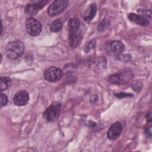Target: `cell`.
Masks as SVG:
<instances>
[{
    "label": "cell",
    "instance_id": "9",
    "mask_svg": "<svg viewBox=\"0 0 152 152\" xmlns=\"http://www.w3.org/2000/svg\"><path fill=\"white\" fill-rule=\"evenodd\" d=\"M29 100V94L28 92L25 90H21L17 92L14 97V103L18 106H25Z\"/></svg>",
    "mask_w": 152,
    "mask_h": 152
},
{
    "label": "cell",
    "instance_id": "11",
    "mask_svg": "<svg viewBox=\"0 0 152 152\" xmlns=\"http://www.w3.org/2000/svg\"><path fill=\"white\" fill-rule=\"evenodd\" d=\"M128 17L130 21L138 25L142 26H147L149 25V21L138 14H136L135 13H130L128 14Z\"/></svg>",
    "mask_w": 152,
    "mask_h": 152
},
{
    "label": "cell",
    "instance_id": "3",
    "mask_svg": "<svg viewBox=\"0 0 152 152\" xmlns=\"http://www.w3.org/2000/svg\"><path fill=\"white\" fill-rule=\"evenodd\" d=\"M26 27L27 33L32 36H38L42 31V25L37 19L30 17L27 19Z\"/></svg>",
    "mask_w": 152,
    "mask_h": 152
},
{
    "label": "cell",
    "instance_id": "15",
    "mask_svg": "<svg viewBox=\"0 0 152 152\" xmlns=\"http://www.w3.org/2000/svg\"><path fill=\"white\" fill-rule=\"evenodd\" d=\"M62 26V21L61 18L56 19L54 20L50 26V30L52 32H58L59 31Z\"/></svg>",
    "mask_w": 152,
    "mask_h": 152
},
{
    "label": "cell",
    "instance_id": "7",
    "mask_svg": "<svg viewBox=\"0 0 152 152\" xmlns=\"http://www.w3.org/2000/svg\"><path fill=\"white\" fill-rule=\"evenodd\" d=\"M132 77V74L131 72L126 71L110 75L108 78V81L113 84H124L128 82Z\"/></svg>",
    "mask_w": 152,
    "mask_h": 152
},
{
    "label": "cell",
    "instance_id": "10",
    "mask_svg": "<svg viewBox=\"0 0 152 152\" xmlns=\"http://www.w3.org/2000/svg\"><path fill=\"white\" fill-rule=\"evenodd\" d=\"M122 131V126L120 122L114 123L109 128L107 133V138L110 140L117 139Z\"/></svg>",
    "mask_w": 152,
    "mask_h": 152
},
{
    "label": "cell",
    "instance_id": "18",
    "mask_svg": "<svg viewBox=\"0 0 152 152\" xmlns=\"http://www.w3.org/2000/svg\"><path fill=\"white\" fill-rule=\"evenodd\" d=\"M8 102V98L7 96L4 93L0 94V107H2L5 106Z\"/></svg>",
    "mask_w": 152,
    "mask_h": 152
},
{
    "label": "cell",
    "instance_id": "8",
    "mask_svg": "<svg viewBox=\"0 0 152 152\" xmlns=\"http://www.w3.org/2000/svg\"><path fill=\"white\" fill-rule=\"evenodd\" d=\"M48 2V1H31L26 5L25 8V12L28 15H34L40 9L44 7Z\"/></svg>",
    "mask_w": 152,
    "mask_h": 152
},
{
    "label": "cell",
    "instance_id": "17",
    "mask_svg": "<svg viewBox=\"0 0 152 152\" xmlns=\"http://www.w3.org/2000/svg\"><path fill=\"white\" fill-rule=\"evenodd\" d=\"M94 64H96V67L101 69L104 68L106 67V60L105 58H99L96 59V62H94Z\"/></svg>",
    "mask_w": 152,
    "mask_h": 152
},
{
    "label": "cell",
    "instance_id": "5",
    "mask_svg": "<svg viewBox=\"0 0 152 152\" xmlns=\"http://www.w3.org/2000/svg\"><path fill=\"white\" fill-rule=\"evenodd\" d=\"M63 76L62 71L56 66H51L44 72V77L49 82L53 83L59 81Z\"/></svg>",
    "mask_w": 152,
    "mask_h": 152
},
{
    "label": "cell",
    "instance_id": "1",
    "mask_svg": "<svg viewBox=\"0 0 152 152\" xmlns=\"http://www.w3.org/2000/svg\"><path fill=\"white\" fill-rule=\"evenodd\" d=\"M69 27V41L70 46L76 48L81 40V23L78 18H71L68 21Z\"/></svg>",
    "mask_w": 152,
    "mask_h": 152
},
{
    "label": "cell",
    "instance_id": "16",
    "mask_svg": "<svg viewBox=\"0 0 152 152\" xmlns=\"http://www.w3.org/2000/svg\"><path fill=\"white\" fill-rule=\"evenodd\" d=\"M138 15L146 18L147 20L150 21L151 19V11L146 9H138L137 10Z\"/></svg>",
    "mask_w": 152,
    "mask_h": 152
},
{
    "label": "cell",
    "instance_id": "4",
    "mask_svg": "<svg viewBox=\"0 0 152 152\" xmlns=\"http://www.w3.org/2000/svg\"><path fill=\"white\" fill-rule=\"evenodd\" d=\"M61 112V106L58 103L50 104L44 112L43 116L48 122H52L56 120L59 116Z\"/></svg>",
    "mask_w": 152,
    "mask_h": 152
},
{
    "label": "cell",
    "instance_id": "14",
    "mask_svg": "<svg viewBox=\"0 0 152 152\" xmlns=\"http://www.w3.org/2000/svg\"><path fill=\"white\" fill-rule=\"evenodd\" d=\"M11 84V80L10 77L5 76L0 78V90L3 91L8 88Z\"/></svg>",
    "mask_w": 152,
    "mask_h": 152
},
{
    "label": "cell",
    "instance_id": "2",
    "mask_svg": "<svg viewBox=\"0 0 152 152\" xmlns=\"http://www.w3.org/2000/svg\"><path fill=\"white\" fill-rule=\"evenodd\" d=\"M24 51V43L18 40L10 42L6 47V55L12 59L20 57Z\"/></svg>",
    "mask_w": 152,
    "mask_h": 152
},
{
    "label": "cell",
    "instance_id": "6",
    "mask_svg": "<svg viewBox=\"0 0 152 152\" xmlns=\"http://www.w3.org/2000/svg\"><path fill=\"white\" fill-rule=\"evenodd\" d=\"M68 1L56 0L54 1L49 7L48 13L50 16L56 15L62 12L67 7Z\"/></svg>",
    "mask_w": 152,
    "mask_h": 152
},
{
    "label": "cell",
    "instance_id": "12",
    "mask_svg": "<svg viewBox=\"0 0 152 152\" xmlns=\"http://www.w3.org/2000/svg\"><path fill=\"white\" fill-rule=\"evenodd\" d=\"M110 47L112 52L115 55L121 54L125 49L124 45L118 40L111 42L110 43Z\"/></svg>",
    "mask_w": 152,
    "mask_h": 152
},
{
    "label": "cell",
    "instance_id": "13",
    "mask_svg": "<svg viewBox=\"0 0 152 152\" xmlns=\"http://www.w3.org/2000/svg\"><path fill=\"white\" fill-rule=\"evenodd\" d=\"M96 11H97V7H96V3L94 2L91 3L88 8L87 13L84 17V19L87 21H91L95 16Z\"/></svg>",
    "mask_w": 152,
    "mask_h": 152
}]
</instances>
